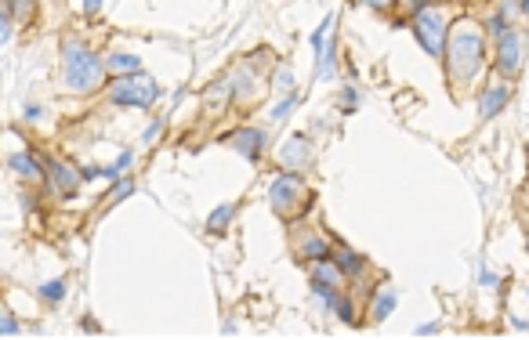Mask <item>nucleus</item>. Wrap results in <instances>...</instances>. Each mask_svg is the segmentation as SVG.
<instances>
[{
    "instance_id": "nucleus-27",
    "label": "nucleus",
    "mask_w": 529,
    "mask_h": 340,
    "mask_svg": "<svg viewBox=\"0 0 529 340\" xmlns=\"http://www.w3.org/2000/svg\"><path fill=\"white\" fill-rule=\"evenodd\" d=\"M0 333H19V322L11 315H0Z\"/></svg>"
},
{
    "instance_id": "nucleus-28",
    "label": "nucleus",
    "mask_w": 529,
    "mask_h": 340,
    "mask_svg": "<svg viewBox=\"0 0 529 340\" xmlns=\"http://www.w3.org/2000/svg\"><path fill=\"white\" fill-rule=\"evenodd\" d=\"M366 8H374V11H384V8H392V0H363Z\"/></svg>"
},
{
    "instance_id": "nucleus-7",
    "label": "nucleus",
    "mask_w": 529,
    "mask_h": 340,
    "mask_svg": "<svg viewBox=\"0 0 529 340\" xmlns=\"http://www.w3.org/2000/svg\"><path fill=\"white\" fill-rule=\"evenodd\" d=\"M44 177H51L58 196H76V188H80V170L69 167V163H62V159H47V174Z\"/></svg>"
},
{
    "instance_id": "nucleus-25",
    "label": "nucleus",
    "mask_w": 529,
    "mask_h": 340,
    "mask_svg": "<svg viewBox=\"0 0 529 340\" xmlns=\"http://www.w3.org/2000/svg\"><path fill=\"white\" fill-rule=\"evenodd\" d=\"M159 131H164V120H156V123L149 127V131H146V134H141V141H146V145H153V141L159 138Z\"/></svg>"
},
{
    "instance_id": "nucleus-12",
    "label": "nucleus",
    "mask_w": 529,
    "mask_h": 340,
    "mask_svg": "<svg viewBox=\"0 0 529 340\" xmlns=\"http://www.w3.org/2000/svg\"><path fill=\"white\" fill-rule=\"evenodd\" d=\"M8 167L22 177V181H44V167L37 163L33 156H26V152H15L8 156Z\"/></svg>"
},
{
    "instance_id": "nucleus-17",
    "label": "nucleus",
    "mask_w": 529,
    "mask_h": 340,
    "mask_svg": "<svg viewBox=\"0 0 529 340\" xmlns=\"http://www.w3.org/2000/svg\"><path fill=\"white\" fill-rule=\"evenodd\" d=\"M232 214H236V203H225V206H218L211 217H207V229L211 232H225V224L232 221Z\"/></svg>"
},
{
    "instance_id": "nucleus-6",
    "label": "nucleus",
    "mask_w": 529,
    "mask_h": 340,
    "mask_svg": "<svg viewBox=\"0 0 529 340\" xmlns=\"http://www.w3.org/2000/svg\"><path fill=\"white\" fill-rule=\"evenodd\" d=\"M519 69H522V33L519 29H508V33L496 40V73L515 76Z\"/></svg>"
},
{
    "instance_id": "nucleus-29",
    "label": "nucleus",
    "mask_w": 529,
    "mask_h": 340,
    "mask_svg": "<svg viewBox=\"0 0 529 340\" xmlns=\"http://www.w3.org/2000/svg\"><path fill=\"white\" fill-rule=\"evenodd\" d=\"M428 4H431V0H406V8H410L413 15H417V11H424Z\"/></svg>"
},
{
    "instance_id": "nucleus-4",
    "label": "nucleus",
    "mask_w": 529,
    "mask_h": 340,
    "mask_svg": "<svg viewBox=\"0 0 529 340\" xmlns=\"http://www.w3.org/2000/svg\"><path fill=\"white\" fill-rule=\"evenodd\" d=\"M413 37L424 44V51L431 58L442 55V44H446V15L439 8H424L413 15Z\"/></svg>"
},
{
    "instance_id": "nucleus-26",
    "label": "nucleus",
    "mask_w": 529,
    "mask_h": 340,
    "mask_svg": "<svg viewBox=\"0 0 529 340\" xmlns=\"http://www.w3.org/2000/svg\"><path fill=\"white\" fill-rule=\"evenodd\" d=\"M8 33H11L8 29V4H0V44L8 40Z\"/></svg>"
},
{
    "instance_id": "nucleus-5",
    "label": "nucleus",
    "mask_w": 529,
    "mask_h": 340,
    "mask_svg": "<svg viewBox=\"0 0 529 340\" xmlns=\"http://www.w3.org/2000/svg\"><path fill=\"white\" fill-rule=\"evenodd\" d=\"M297 199H309V192H304L301 174H279L276 181L268 185V203H272V210H276L279 217H290L294 210L301 206Z\"/></svg>"
},
{
    "instance_id": "nucleus-14",
    "label": "nucleus",
    "mask_w": 529,
    "mask_h": 340,
    "mask_svg": "<svg viewBox=\"0 0 529 340\" xmlns=\"http://www.w3.org/2000/svg\"><path fill=\"white\" fill-rule=\"evenodd\" d=\"M102 69H113L120 76H131V73H141V58H135V55H109Z\"/></svg>"
},
{
    "instance_id": "nucleus-30",
    "label": "nucleus",
    "mask_w": 529,
    "mask_h": 340,
    "mask_svg": "<svg viewBox=\"0 0 529 340\" xmlns=\"http://www.w3.org/2000/svg\"><path fill=\"white\" fill-rule=\"evenodd\" d=\"M98 8H102V0H84V11L87 15H98Z\"/></svg>"
},
{
    "instance_id": "nucleus-19",
    "label": "nucleus",
    "mask_w": 529,
    "mask_h": 340,
    "mask_svg": "<svg viewBox=\"0 0 529 340\" xmlns=\"http://www.w3.org/2000/svg\"><path fill=\"white\" fill-rule=\"evenodd\" d=\"M8 8H11V15L19 22H26L29 15H33V0H8Z\"/></svg>"
},
{
    "instance_id": "nucleus-11",
    "label": "nucleus",
    "mask_w": 529,
    "mask_h": 340,
    "mask_svg": "<svg viewBox=\"0 0 529 340\" xmlns=\"http://www.w3.org/2000/svg\"><path fill=\"white\" fill-rule=\"evenodd\" d=\"M312 283H319V286H330V289H341L345 275H341V268L333 265L330 257H319V261L312 265Z\"/></svg>"
},
{
    "instance_id": "nucleus-24",
    "label": "nucleus",
    "mask_w": 529,
    "mask_h": 340,
    "mask_svg": "<svg viewBox=\"0 0 529 340\" xmlns=\"http://www.w3.org/2000/svg\"><path fill=\"white\" fill-rule=\"evenodd\" d=\"M290 84H294V73H290V66H283L276 73V84H272V87H276V91H290Z\"/></svg>"
},
{
    "instance_id": "nucleus-22",
    "label": "nucleus",
    "mask_w": 529,
    "mask_h": 340,
    "mask_svg": "<svg viewBox=\"0 0 529 340\" xmlns=\"http://www.w3.org/2000/svg\"><path fill=\"white\" fill-rule=\"evenodd\" d=\"M297 102H301L297 94H290V98H286L283 105H276V109H272V120H276V123H279V120H286V112H290V109H297Z\"/></svg>"
},
{
    "instance_id": "nucleus-9",
    "label": "nucleus",
    "mask_w": 529,
    "mask_h": 340,
    "mask_svg": "<svg viewBox=\"0 0 529 340\" xmlns=\"http://www.w3.org/2000/svg\"><path fill=\"white\" fill-rule=\"evenodd\" d=\"M229 145L236 152H243L247 159H258L261 149H265V131H258V127H247V131H236L229 138Z\"/></svg>"
},
{
    "instance_id": "nucleus-3",
    "label": "nucleus",
    "mask_w": 529,
    "mask_h": 340,
    "mask_svg": "<svg viewBox=\"0 0 529 340\" xmlns=\"http://www.w3.org/2000/svg\"><path fill=\"white\" fill-rule=\"evenodd\" d=\"M109 98L116 105H131V109H149L159 98V84L146 73H131V76H120L109 84Z\"/></svg>"
},
{
    "instance_id": "nucleus-8",
    "label": "nucleus",
    "mask_w": 529,
    "mask_h": 340,
    "mask_svg": "<svg viewBox=\"0 0 529 340\" xmlns=\"http://www.w3.org/2000/svg\"><path fill=\"white\" fill-rule=\"evenodd\" d=\"M279 159L286 170H309L312 167V145L309 138H286V145L279 149Z\"/></svg>"
},
{
    "instance_id": "nucleus-16",
    "label": "nucleus",
    "mask_w": 529,
    "mask_h": 340,
    "mask_svg": "<svg viewBox=\"0 0 529 340\" xmlns=\"http://www.w3.org/2000/svg\"><path fill=\"white\" fill-rule=\"evenodd\" d=\"M297 253L304 257V261H319V257H330V250H327V242H323V239H319V235H309V239H304V242H301V247H297Z\"/></svg>"
},
{
    "instance_id": "nucleus-10",
    "label": "nucleus",
    "mask_w": 529,
    "mask_h": 340,
    "mask_svg": "<svg viewBox=\"0 0 529 340\" xmlns=\"http://www.w3.org/2000/svg\"><path fill=\"white\" fill-rule=\"evenodd\" d=\"M508 94H511V87H508V84H493V87H486V91H483V98H478V112H483L486 120H489V116H496V112L504 109Z\"/></svg>"
},
{
    "instance_id": "nucleus-23",
    "label": "nucleus",
    "mask_w": 529,
    "mask_h": 340,
    "mask_svg": "<svg viewBox=\"0 0 529 340\" xmlns=\"http://www.w3.org/2000/svg\"><path fill=\"white\" fill-rule=\"evenodd\" d=\"M135 192V181H120L113 192H109V203H120V199H127Z\"/></svg>"
},
{
    "instance_id": "nucleus-1",
    "label": "nucleus",
    "mask_w": 529,
    "mask_h": 340,
    "mask_svg": "<svg viewBox=\"0 0 529 340\" xmlns=\"http://www.w3.org/2000/svg\"><path fill=\"white\" fill-rule=\"evenodd\" d=\"M450 73L460 80V84H471V80L483 73V58H486V44H483V33H478V26L471 22H460L450 37Z\"/></svg>"
},
{
    "instance_id": "nucleus-2",
    "label": "nucleus",
    "mask_w": 529,
    "mask_h": 340,
    "mask_svg": "<svg viewBox=\"0 0 529 340\" xmlns=\"http://www.w3.org/2000/svg\"><path fill=\"white\" fill-rule=\"evenodd\" d=\"M102 84V58L84 44H66V87L84 94Z\"/></svg>"
},
{
    "instance_id": "nucleus-21",
    "label": "nucleus",
    "mask_w": 529,
    "mask_h": 340,
    "mask_svg": "<svg viewBox=\"0 0 529 340\" xmlns=\"http://www.w3.org/2000/svg\"><path fill=\"white\" fill-rule=\"evenodd\" d=\"M508 29H511V26H508V22H504V19H501V15H493V19H489V22H486V33H489V37H493V40H501V37H504V33H508Z\"/></svg>"
},
{
    "instance_id": "nucleus-15",
    "label": "nucleus",
    "mask_w": 529,
    "mask_h": 340,
    "mask_svg": "<svg viewBox=\"0 0 529 340\" xmlns=\"http://www.w3.org/2000/svg\"><path fill=\"white\" fill-rule=\"evenodd\" d=\"M330 261L341 268V275H359V271H363V257L352 253V250H345V247L338 250V257H330Z\"/></svg>"
},
{
    "instance_id": "nucleus-18",
    "label": "nucleus",
    "mask_w": 529,
    "mask_h": 340,
    "mask_svg": "<svg viewBox=\"0 0 529 340\" xmlns=\"http://www.w3.org/2000/svg\"><path fill=\"white\" fill-rule=\"evenodd\" d=\"M319 76H333V40L327 44V51L319 47V66H315Z\"/></svg>"
},
{
    "instance_id": "nucleus-20",
    "label": "nucleus",
    "mask_w": 529,
    "mask_h": 340,
    "mask_svg": "<svg viewBox=\"0 0 529 340\" xmlns=\"http://www.w3.org/2000/svg\"><path fill=\"white\" fill-rule=\"evenodd\" d=\"M62 294H66V283H62V279L40 286V297H44V301H62Z\"/></svg>"
},
{
    "instance_id": "nucleus-13",
    "label": "nucleus",
    "mask_w": 529,
    "mask_h": 340,
    "mask_svg": "<svg viewBox=\"0 0 529 340\" xmlns=\"http://www.w3.org/2000/svg\"><path fill=\"white\" fill-rule=\"evenodd\" d=\"M395 289H377V297H374V304H370V319L374 322H384L392 312H395Z\"/></svg>"
}]
</instances>
